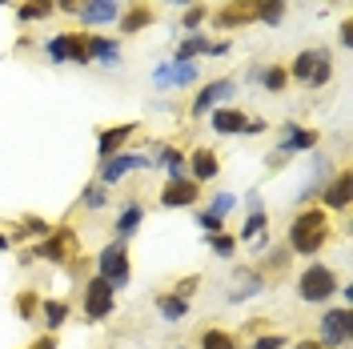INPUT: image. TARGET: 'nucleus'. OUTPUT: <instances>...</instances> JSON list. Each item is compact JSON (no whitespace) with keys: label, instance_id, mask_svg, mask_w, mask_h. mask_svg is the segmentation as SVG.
Listing matches in <instances>:
<instances>
[{"label":"nucleus","instance_id":"nucleus-13","mask_svg":"<svg viewBox=\"0 0 353 349\" xmlns=\"http://www.w3.org/2000/svg\"><path fill=\"white\" fill-rule=\"evenodd\" d=\"M132 132H137V125H112V129H101V137H97V153H101V161L117 157V149L129 141Z\"/></svg>","mask_w":353,"mask_h":349},{"label":"nucleus","instance_id":"nucleus-43","mask_svg":"<svg viewBox=\"0 0 353 349\" xmlns=\"http://www.w3.org/2000/svg\"><path fill=\"white\" fill-rule=\"evenodd\" d=\"M52 4H57L61 12H81V4H85V0H52Z\"/></svg>","mask_w":353,"mask_h":349},{"label":"nucleus","instance_id":"nucleus-51","mask_svg":"<svg viewBox=\"0 0 353 349\" xmlns=\"http://www.w3.org/2000/svg\"><path fill=\"white\" fill-rule=\"evenodd\" d=\"M0 4H8V0H0Z\"/></svg>","mask_w":353,"mask_h":349},{"label":"nucleus","instance_id":"nucleus-31","mask_svg":"<svg viewBox=\"0 0 353 349\" xmlns=\"http://www.w3.org/2000/svg\"><path fill=\"white\" fill-rule=\"evenodd\" d=\"M209 249H213L217 257H233V253H237V237H233V233H209Z\"/></svg>","mask_w":353,"mask_h":349},{"label":"nucleus","instance_id":"nucleus-11","mask_svg":"<svg viewBox=\"0 0 353 349\" xmlns=\"http://www.w3.org/2000/svg\"><path fill=\"white\" fill-rule=\"evenodd\" d=\"M88 44V65H105V68H117L121 65V44L109 41V37H85Z\"/></svg>","mask_w":353,"mask_h":349},{"label":"nucleus","instance_id":"nucleus-19","mask_svg":"<svg viewBox=\"0 0 353 349\" xmlns=\"http://www.w3.org/2000/svg\"><path fill=\"white\" fill-rule=\"evenodd\" d=\"M157 313L165 321H181V317H189V301H181L176 293H157Z\"/></svg>","mask_w":353,"mask_h":349},{"label":"nucleus","instance_id":"nucleus-33","mask_svg":"<svg viewBox=\"0 0 353 349\" xmlns=\"http://www.w3.org/2000/svg\"><path fill=\"white\" fill-rule=\"evenodd\" d=\"M68 61H72V65H88V44H85V37H77V32H68Z\"/></svg>","mask_w":353,"mask_h":349},{"label":"nucleus","instance_id":"nucleus-38","mask_svg":"<svg viewBox=\"0 0 353 349\" xmlns=\"http://www.w3.org/2000/svg\"><path fill=\"white\" fill-rule=\"evenodd\" d=\"M233 205H237V197H233V193H217V197H213V205H209V213H217V217H225V213H229Z\"/></svg>","mask_w":353,"mask_h":349},{"label":"nucleus","instance_id":"nucleus-44","mask_svg":"<svg viewBox=\"0 0 353 349\" xmlns=\"http://www.w3.org/2000/svg\"><path fill=\"white\" fill-rule=\"evenodd\" d=\"M265 129H269V125H265L261 117H257V121H245V129H241V132H249V137H253V132H265Z\"/></svg>","mask_w":353,"mask_h":349},{"label":"nucleus","instance_id":"nucleus-36","mask_svg":"<svg viewBox=\"0 0 353 349\" xmlns=\"http://www.w3.org/2000/svg\"><path fill=\"white\" fill-rule=\"evenodd\" d=\"M330 77H333V61L325 57L321 65L313 68V77H309V85H313V88H321V85H330Z\"/></svg>","mask_w":353,"mask_h":349},{"label":"nucleus","instance_id":"nucleus-20","mask_svg":"<svg viewBox=\"0 0 353 349\" xmlns=\"http://www.w3.org/2000/svg\"><path fill=\"white\" fill-rule=\"evenodd\" d=\"M253 21V0H237L233 8L217 12V28H237V24Z\"/></svg>","mask_w":353,"mask_h":349},{"label":"nucleus","instance_id":"nucleus-27","mask_svg":"<svg viewBox=\"0 0 353 349\" xmlns=\"http://www.w3.org/2000/svg\"><path fill=\"white\" fill-rule=\"evenodd\" d=\"M201 349H237V337L225 329H205L201 333Z\"/></svg>","mask_w":353,"mask_h":349},{"label":"nucleus","instance_id":"nucleus-10","mask_svg":"<svg viewBox=\"0 0 353 349\" xmlns=\"http://www.w3.org/2000/svg\"><path fill=\"white\" fill-rule=\"evenodd\" d=\"M197 181H189V177H181L173 181L169 189H161V209H189V205H197Z\"/></svg>","mask_w":353,"mask_h":349},{"label":"nucleus","instance_id":"nucleus-35","mask_svg":"<svg viewBox=\"0 0 353 349\" xmlns=\"http://www.w3.org/2000/svg\"><path fill=\"white\" fill-rule=\"evenodd\" d=\"M21 229L28 233V237H48V233H52V225H48V221H41V217H24Z\"/></svg>","mask_w":353,"mask_h":349},{"label":"nucleus","instance_id":"nucleus-8","mask_svg":"<svg viewBox=\"0 0 353 349\" xmlns=\"http://www.w3.org/2000/svg\"><path fill=\"white\" fill-rule=\"evenodd\" d=\"M77 17H81L85 28H105V24H112L121 17V4H117V0H85Z\"/></svg>","mask_w":353,"mask_h":349},{"label":"nucleus","instance_id":"nucleus-40","mask_svg":"<svg viewBox=\"0 0 353 349\" xmlns=\"http://www.w3.org/2000/svg\"><path fill=\"white\" fill-rule=\"evenodd\" d=\"M201 24H205V8H189V12H185V28H189V37H193V32H201Z\"/></svg>","mask_w":353,"mask_h":349},{"label":"nucleus","instance_id":"nucleus-9","mask_svg":"<svg viewBox=\"0 0 353 349\" xmlns=\"http://www.w3.org/2000/svg\"><path fill=\"white\" fill-rule=\"evenodd\" d=\"M149 165V157H141V153H117L109 157V161H101V181L105 185H117L125 173H132V169H145Z\"/></svg>","mask_w":353,"mask_h":349},{"label":"nucleus","instance_id":"nucleus-6","mask_svg":"<svg viewBox=\"0 0 353 349\" xmlns=\"http://www.w3.org/2000/svg\"><path fill=\"white\" fill-rule=\"evenodd\" d=\"M197 77H201V65L197 61H165V65H157L153 68V85L161 88H185V85H197Z\"/></svg>","mask_w":353,"mask_h":349},{"label":"nucleus","instance_id":"nucleus-22","mask_svg":"<svg viewBox=\"0 0 353 349\" xmlns=\"http://www.w3.org/2000/svg\"><path fill=\"white\" fill-rule=\"evenodd\" d=\"M281 17H285V0H253V21L281 24Z\"/></svg>","mask_w":353,"mask_h":349},{"label":"nucleus","instance_id":"nucleus-47","mask_svg":"<svg viewBox=\"0 0 353 349\" xmlns=\"http://www.w3.org/2000/svg\"><path fill=\"white\" fill-rule=\"evenodd\" d=\"M32 349H57V337H52V333H44V337H41Z\"/></svg>","mask_w":353,"mask_h":349},{"label":"nucleus","instance_id":"nucleus-49","mask_svg":"<svg viewBox=\"0 0 353 349\" xmlns=\"http://www.w3.org/2000/svg\"><path fill=\"white\" fill-rule=\"evenodd\" d=\"M165 4H181V8H185V4H193V0H165Z\"/></svg>","mask_w":353,"mask_h":349},{"label":"nucleus","instance_id":"nucleus-14","mask_svg":"<svg viewBox=\"0 0 353 349\" xmlns=\"http://www.w3.org/2000/svg\"><path fill=\"white\" fill-rule=\"evenodd\" d=\"M221 173V161H217V153L213 149H197V153H189V177L193 181H213V177Z\"/></svg>","mask_w":353,"mask_h":349},{"label":"nucleus","instance_id":"nucleus-7","mask_svg":"<svg viewBox=\"0 0 353 349\" xmlns=\"http://www.w3.org/2000/svg\"><path fill=\"white\" fill-rule=\"evenodd\" d=\"M237 92V81L233 77H221V81H209V85L201 88L197 97H193V117H205V112L213 109V105H221V101H229Z\"/></svg>","mask_w":353,"mask_h":349},{"label":"nucleus","instance_id":"nucleus-41","mask_svg":"<svg viewBox=\"0 0 353 349\" xmlns=\"http://www.w3.org/2000/svg\"><path fill=\"white\" fill-rule=\"evenodd\" d=\"M253 349H285V337L281 333H269V337H257Z\"/></svg>","mask_w":353,"mask_h":349},{"label":"nucleus","instance_id":"nucleus-37","mask_svg":"<svg viewBox=\"0 0 353 349\" xmlns=\"http://www.w3.org/2000/svg\"><path fill=\"white\" fill-rule=\"evenodd\" d=\"M197 289H201V277H197V273H193V277H181V281H176V297H181V301H189Z\"/></svg>","mask_w":353,"mask_h":349},{"label":"nucleus","instance_id":"nucleus-16","mask_svg":"<svg viewBox=\"0 0 353 349\" xmlns=\"http://www.w3.org/2000/svg\"><path fill=\"white\" fill-rule=\"evenodd\" d=\"M325 57H330L325 48H305V52H297V57H293V68H285V72L293 77V81H305V85H309V77H313V68L321 65Z\"/></svg>","mask_w":353,"mask_h":349},{"label":"nucleus","instance_id":"nucleus-32","mask_svg":"<svg viewBox=\"0 0 353 349\" xmlns=\"http://www.w3.org/2000/svg\"><path fill=\"white\" fill-rule=\"evenodd\" d=\"M265 209H253V213H249V217H245V225H241V237L245 241H253L257 237V233H265Z\"/></svg>","mask_w":353,"mask_h":349},{"label":"nucleus","instance_id":"nucleus-2","mask_svg":"<svg viewBox=\"0 0 353 349\" xmlns=\"http://www.w3.org/2000/svg\"><path fill=\"white\" fill-rule=\"evenodd\" d=\"M337 273H333L330 265H309L305 273L297 277V293H301V301L309 306H321V301H330L333 293H337Z\"/></svg>","mask_w":353,"mask_h":349},{"label":"nucleus","instance_id":"nucleus-25","mask_svg":"<svg viewBox=\"0 0 353 349\" xmlns=\"http://www.w3.org/2000/svg\"><path fill=\"white\" fill-rule=\"evenodd\" d=\"M205 52H209V41H205L201 32H193L189 41H181V48H176L173 61H197V57H205Z\"/></svg>","mask_w":353,"mask_h":349},{"label":"nucleus","instance_id":"nucleus-42","mask_svg":"<svg viewBox=\"0 0 353 349\" xmlns=\"http://www.w3.org/2000/svg\"><path fill=\"white\" fill-rule=\"evenodd\" d=\"M37 309V293H21V301H17V313H21L24 321H28V313Z\"/></svg>","mask_w":353,"mask_h":349},{"label":"nucleus","instance_id":"nucleus-1","mask_svg":"<svg viewBox=\"0 0 353 349\" xmlns=\"http://www.w3.org/2000/svg\"><path fill=\"white\" fill-rule=\"evenodd\" d=\"M325 241H330V217H325V209H305V213L293 217V225H289V245H293V253L313 257V253H321Z\"/></svg>","mask_w":353,"mask_h":349},{"label":"nucleus","instance_id":"nucleus-21","mask_svg":"<svg viewBox=\"0 0 353 349\" xmlns=\"http://www.w3.org/2000/svg\"><path fill=\"white\" fill-rule=\"evenodd\" d=\"M141 221H145V209L132 201V205H125L121 209V217H117V237H132L137 229H141Z\"/></svg>","mask_w":353,"mask_h":349},{"label":"nucleus","instance_id":"nucleus-3","mask_svg":"<svg viewBox=\"0 0 353 349\" xmlns=\"http://www.w3.org/2000/svg\"><path fill=\"white\" fill-rule=\"evenodd\" d=\"M97 277H105V281H109L112 289L129 285L132 265H129V249H125L121 241H112V245H105V249L97 253Z\"/></svg>","mask_w":353,"mask_h":349},{"label":"nucleus","instance_id":"nucleus-45","mask_svg":"<svg viewBox=\"0 0 353 349\" xmlns=\"http://www.w3.org/2000/svg\"><path fill=\"white\" fill-rule=\"evenodd\" d=\"M225 52H229V41H217V44H209L205 57H225Z\"/></svg>","mask_w":353,"mask_h":349},{"label":"nucleus","instance_id":"nucleus-26","mask_svg":"<svg viewBox=\"0 0 353 349\" xmlns=\"http://www.w3.org/2000/svg\"><path fill=\"white\" fill-rule=\"evenodd\" d=\"M44 326H48V333H57V329L68 321V301H44Z\"/></svg>","mask_w":353,"mask_h":349},{"label":"nucleus","instance_id":"nucleus-12","mask_svg":"<svg viewBox=\"0 0 353 349\" xmlns=\"http://www.w3.org/2000/svg\"><path fill=\"white\" fill-rule=\"evenodd\" d=\"M313 145H317V132L313 129H293V125H285V145L273 153V165L285 161L289 153H305V149H313Z\"/></svg>","mask_w":353,"mask_h":349},{"label":"nucleus","instance_id":"nucleus-23","mask_svg":"<svg viewBox=\"0 0 353 349\" xmlns=\"http://www.w3.org/2000/svg\"><path fill=\"white\" fill-rule=\"evenodd\" d=\"M149 24H153V8H145V4H137V8H129V12H125V17H121V28H125V32H141V28H149Z\"/></svg>","mask_w":353,"mask_h":349},{"label":"nucleus","instance_id":"nucleus-28","mask_svg":"<svg viewBox=\"0 0 353 349\" xmlns=\"http://www.w3.org/2000/svg\"><path fill=\"white\" fill-rule=\"evenodd\" d=\"M52 8H57L52 0H24V4H21V21H24V24H32V21H44V17H48Z\"/></svg>","mask_w":353,"mask_h":349},{"label":"nucleus","instance_id":"nucleus-5","mask_svg":"<svg viewBox=\"0 0 353 349\" xmlns=\"http://www.w3.org/2000/svg\"><path fill=\"white\" fill-rule=\"evenodd\" d=\"M112 301H117V289L105 277H92L85 289V317L88 321H105L112 313Z\"/></svg>","mask_w":353,"mask_h":349},{"label":"nucleus","instance_id":"nucleus-30","mask_svg":"<svg viewBox=\"0 0 353 349\" xmlns=\"http://www.w3.org/2000/svg\"><path fill=\"white\" fill-rule=\"evenodd\" d=\"M44 52H48V61H52V65H68V32L52 37V41L44 44Z\"/></svg>","mask_w":353,"mask_h":349},{"label":"nucleus","instance_id":"nucleus-18","mask_svg":"<svg viewBox=\"0 0 353 349\" xmlns=\"http://www.w3.org/2000/svg\"><path fill=\"white\" fill-rule=\"evenodd\" d=\"M245 117L241 109H217L213 112V132H221V137H233V132H241L245 129Z\"/></svg>","mask_w":353,"mask_h":349},{"label":"nucleus","instance_id":"nucleus-4","mask_svg":"<svg viewBox=\"0 0 353 349\" xmlns=\"http://www.w3.org/2000/svg\"><path fill=\"white\" fill-rule=\"evenodd\" d=\"M317 333H321V346L325 349H341L353 337V313L350 309H325Z\"/></svg>","mask_w":353,"mask_h":349},{"label":"nucleus","instance_id":"nucleus-34","mask_svg":"<svg viewBox=\"0 0 353 349\" xmlns=\"http://www.w3.org/2000/svg\"><path fill=\"white\" fill-rule=\"evenodd\" d=\"M197 225L205 229V233H225V217L209 213V209H201V213H197Z\"/></svg>","mask_w":353,"mask_h":349},{"label":"nucleus","instance_id":"nucleus-46","mask_svg":"<svg viewBox=\"0 0 353 349\" xmlns=\"http://www.w3.org/2000/svg\"><path fill=\"white\" fill-rule=\"evenodd\" d=\"M341 44H345V48H350V44H353V24H350V21L341 24Z\"/></svg>","mask_w":353,"mask_h":349},{"label":"nucleus","instance_id":"nucleus-39","mask_svg":"<svg viewBox=\"0 0 353 349\" xmlns=\"http://www.w3.org/2000/svg\"><path fill=\"white\" fill-rule=\"evenodd\" d=\"M105 201H109V193H105L101 185H88V189H85V209H101Z\"/></svg>","mask_w":353,"mask_h":349},{"label":"nucleus","instance_id":"nucleus-17","mask_svg":"<svg viewBox=\"0 0 353 349\" xmlns=\"http://www.w3.org/2000/svg\"><path fill=\"white\" fill-rule=\"evenodd\" d=\"M68 249H72V233H48V241H44V245H37V249H32V253H37V257H44V261H65L68 257Z\"/></svg>","mask_w":353,"mask_h":349},{"label":"nucleus","instance_id":"nucleus-24","mask_svg":"<svg viewBox=\"0 0 353 349\" xmlns=\"http://www.w3.org/2000/svg\"><path fill=\"white\" fill-rule=\"evenodd\" d=\"M257 81L265 85V92H285L289 72H285L281 65H269V68H261V72H257Z\"/></svg>","mask_w":353,"mask_h":349},{"label":"nucleus","instance_id":"nucleus-15","mask_svg":"<svg viewBox=\"0 0 353 349\" xmlns=\"http://www.w3.org/2000/svg\"><path fill=\"white\" fill-rule=\"evenodd\" d=\"M321 201H325L321 209H350V201H353V177L341 173L330 189H321Z\"/></svg>","mask_w":353,"mask_h":349},{"label":"nucleus","instance_id":"nucleus-48","mask_svg":"<svg viewBox=\"0 0 353 349\" xmlns=\"http://www.w3.org/2000/svg\"><path fill=\"white\" fill-rule=\"evenodd\" d=\"M293 349H325V346H321V341H297Z\"/></svg>","mask_w":353,"mask_h":349},{"label":"nucleus","instance_id":"nucleus-52","mask_svg":"<svg viewBox=\"0 0 353 349\" xmlns=\"http://www.w3.org/2000/svg\"><path fill=\"white\" fill-rule=\"evenodd\" d=\"M181 349H185V346H181Z\"/></svg>","mask_w":353,"mask_h":349},{"label":"nucleus","instance_id":"nucleus-29","mask_svg":"<svg viewBox=\"0 0 353 349\" xmlns=\"http://www.w3.org/2000/svg\"><path fill=\"white\" fill-rule=\"evenodd\" d=\"M157 161H161V165H165V169L173 173V181H181V177H185V157H181V149H173V145H165Z\"/></svg>","mask_w":353,"mask_h":349},{"label":"nucleus","instance_id":"nucleus-50","mask_svg":"<svg viewBox=\"0 0 353 349\" xmlns=\"http://www.w3.org/2000/svg\"><path fill=\"white\" fill-rule=\"evenodd\" d=\"M4 249H8V237H4V233H0V253H4Z\"/></svg>","mask_w":353,"mask_h":349}]
</instances>
